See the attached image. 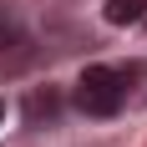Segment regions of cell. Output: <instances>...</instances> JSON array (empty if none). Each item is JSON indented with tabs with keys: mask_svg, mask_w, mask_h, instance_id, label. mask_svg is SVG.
I'll return each mask as SVG.
<instances>
[{
	"mask_svg": "<svg viewBox=\"0 0 147 147\" xmlns=\"http://www.w3.org/2000/svg\"><path fill=\"white\" fill-rule=\"evenodd\" d=\"M10 41H20V20L10 5H0V46H10Z\"/></svg>",
	"mask_w": 147,
	"mask_h": 147,
	"instance_id": "obj_3",
	"label": "cell"
},
{
	"mask_svg": "<svg viewBox=\"0 0 147 147\" xmlns=\"http://www.w3.org/2000/svg\"><path fill=\"white\" fill-rule=\"evenodd\" d=\"M147 15V0H107V20L112 26H132Z\"/></svg>",
	"mask_w": 147,
	"mask_h": 147,
	"instance_id": "obj_2",
	"label": "cell"
},
{
	"mask_svg": "<svg viewBox=\"0 0 147 147\" xmlns=\"http://www.w3.org/2000/svg\"><path fill=\"white\" fill-rule=\"evenodd\" d=\"M127 86H132V71H122V66H86L76 76V107L86 117H117L122 102H127Z\"/></svg>",
	"mask_w": 147,
	"mask_h": 147,
	"instance_id": "obj_1",
	"label": "cell"
},
{
	"mask_svg": "<svg viewBox=\"0 0 147 147\" xmlns=\"http://www.w3.org/2000/svg\"><path fill=\"white\" fill-rule=\"evenodd\" d=\"M0 122H5V102H0Z\"/></svg>",
	"mask_w": 147,
	"mask_h": 147,
	"instance_id": "obj_4",
	"label": "cell"
}]
</instances>
